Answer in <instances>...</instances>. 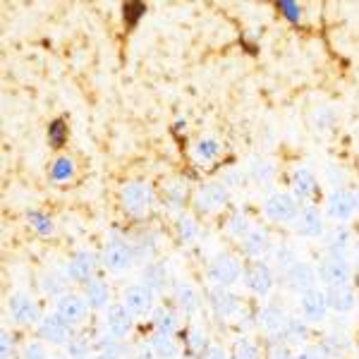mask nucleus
<instances>
[{
  "mask_svg": "<svg viewBox=\"0 0 359 359\" xmlns=\"http://www.w3.org/2000/svg\"><path fill=\"white\" fill-rule=\"evenodd\" d=\"M266 216L276 223H290L294 218L299 216V204L292 194L287 192H276L266 199V206H264Z\"/></svg>",
  "mask_w": 359,
  "mask_h": 359,
  "instance_id": "f257e3e1",
  "label": "nucleus"
},
{
  "mask_svg": "<svg viewBox=\"0 0 359 359\" xmlns=\"http://www.w3.org/2000/svg\"><path fill=\"white\" fill-rule=\"evenodd\" d=\"M240 276H242V266L235 257H230V254L216 257L211 262V269H208V278H211V283L218 287L233 285V283L240 280Z\"/></svg>",
  "mask_w": 359,
  "mask_h": 359,
  "instance_id": "f03ea898",
  "label": "nucleus"
},
{
  "mask_svg": "<svg viewBox=\"0 0 359 359\" xmlns=\"http://www.w3.org/2000/svg\"><path fill=\"white\" fill-rule=\"evenodd\" d=\"M120 196H123V206L130 213H142L154 204V189L144 182H127Z\"/></svg>",
  "mask_w": 359,
  "mask_h": 359,
  "instance_id": "7ed1b4c3",
  "label": "nucleus"
},
{
  "mask_svg": "<svg viewBox=\"0 0 359 359\" xmlns=\"http://www.w3.org/2000/svg\"><path fill=\"white\" fill-rule=\"evenodd\" d=\"M130 309H127L125 304H113L108 306V314H106V328L108 333L113 335V338H127V335L132 333V328H135V318H132Z\"/></svg>",
  "mask_w": 359,
  "mask_h": 359,
  "instance_id": "20e7f679",
  "label": "nucleus"
},
{
  "mask_svg": "<svg viewBox=\"0 0 359 359\" xmlns=\"http://www.w3.org/2000/svg\"><path fill=\"white\" fill-rule=\"evenodd\" d=\"M318 276H321V280L326 283L328 287L347 285V283H350V276H352V269H350V264L345 262V257H331L321 264Z\"/></svg>",
  "mask_w": 359,
  "mask_h": 359,
  "instance_id": "39448f33",
  "label": "nucleus"
},
{
  "mask_svg": "<svg viewBox=\"0 0 359 359\" xmlns=\"http://www.w3.org/2000/svg\"><path fill=\"white\" fill-rule=\"evenodd\" d=\"M357 211V196L347 189H335V192L328 196V216L335 218V221H350Z\"/></svg>",
  "mask_w": 359,
  "mask_h": 359,
  "instance_id": "423d86ee",
  "label": "nucleus"
},
{
  "mask_svg": "<svg viewBox=\"0 0 359 359\" xmlns=\"http://www.w3.org/2000/svg\"><path fill=\"white\" fill-rule=\"evenodd\" d=\"M299 306H302V314H304L306 321L321 323L323 318H326V311H328L326 292L311 287V290L302 292V297H299Z\"/></svg>",
  "mask_w": 359,
  "mask_h": 359,
  "instance_id": "0eeeda50",
  "label": "nucleus"
},
{
  "mask_svg": "<svg viewBox=\"0 0 359 359\" xmlns=\"http://www.w3.org/2000/svg\"><path fill=\"white\" fill-rule=\"evenodd\" d=\"M132 249L120 240H113L106 245V252H103V264H106L108 271L113 273H123L132 266Z\"/></svg>",
  "mask_w": 359,
  "mask_h": 359,
  "instance_id": "6e6552de",
  "label": "nucleus"
},
{
  "mask_svg": "<svg viewBox=\"0 0 359 359\" xmlns=\"http://www.w3.org/2000/svg\"><path fill=\"white\" fill-rule=\"evenodd\" d=\"M316 278L318 273L314 269H311L309 264H304V262H297V264H292L290 269L285 271V280H287V287L294 292H306V290H311V287L316 285Z\"/></svg>",
  "mask_w": 359,
  "mask_h": 359,
  "instance_id": "1a4fd4ad",
  "label": "nucleus"
},
{
  "mask_svg": "<svg viewBox=\"0 0 359 359\" xmlns=\"http://www.w3.org/2000/svg\"><path fill=\"white\" fill-rule=\"evenodd\" d=\"M39 331H41L43 340H48V343L53 345H65L72 340V326H69L67 321H62L60 316H46L41 318V323H39Z\"/></svg>",
  "mask_w": 359,
  "mask_h": 359,
  "instance_id": "9d476101",
  "label": "nucleus"
},
{
  "mask_svg": "<svg viewBox=\"0 0 359 359\" xmlns=\"http://www.w3.org/2000/svg\"><path fill=\"white\" fill-rule=\"evenodd\" d=\"M245 280H247L249 290L254 294H259V297H266V294L273 290V273H271V269L264 262H257V264L249 266Z\"/></svg>",
  "mask_w": 359,
  "mask_h": 359,
  "instance_id": "9b49d317",
  "label": "nucleus"
},
{
  "mask_svg": "<svg viewBox=\"0 0 359 359\" xmlns=\"http://www.w3.org/2000/svg\"><path fill=\"white\" fill-rule=\"evenodd\" d=\"M86 306H89L86 299L77 297V294H60L55 302V314L62 321H67L69 326H74V323H79L86 316Z\"/></svg>",
  "mask_w": 359,
  "mask_h": 359,
  "instance_id": "f8f14e48",
  "label": "nucleus"
},
{
  "mask_svg": "<svg viewBox=\"0 0 359 359\" xmlns=\"http://www.w3.org/2000/svg\"><path fill=\"white\" fill-rule=\"evenodd\" d=\"M8 306H10V314H13V318L17 323H25V326H29V323L39 321V306L27 292H15L13 297H10Z\"/></svg>",
  "mask_w": 359,
  "mask_h": 359,
  "instance_id": "ddd939ff",
  "label": "nucleus"
},
{
  "mask_svg": "<svg viewBox=\"0 0 359 359\" xmlns=\"http://www.w3.org/2000/svg\"><path fill=\"white\" fill-rule=\"evenodd\" d=\"M125 306L135 316H144L154 309V290L147 285H132L125 290Z\"/></svg>",
  "mask_w": 359,
  "mask_h": 359,
  "instance_id": "4468645a",
  "label": "nucleus"
},
{
  "mask_svg": "<svg viewBox=\"0 0 359 359\" xmlns=\"http://www.w3.org/2000/svg\"><path fill=\"white\" fill-rule=\"evenodd\" d=\"M196 206L201 208V211H216V208L225 206V201H228V189L223 187V184H204V187L196 192Z\"/></svg>",
  "mask_w": 359,
  "mask_h": 359,
  "instance_id": "2eb2a0df",
  "label": "nucleus"
},
{
  "mask_svg": "<svg viewBox=\"0 0 359 359\" xmlns=\"http://www.w3.org/2000/svg\"><path fill=\"white\" fill-rule=\"evenodd\" d=\"M323 216L318 213L316 206H304L302 213L297 216V235L302 237H321L323 235Z\"/></svg>",
  "mask_w": 359,
  "mask_h": 359,
  "instance_id": "dca6fc26",
  "label": "nucleus"
},
{
  "mask_svg": "<svg viewBox=\"0 0 359 359\" xmlns=\"http://www.w3.org/2000/svg\"><path fill=\"white\" fill-rule=\"evenodd\" d=\"M208 299H211V309L216 311L221 318H228L233 316L237 309H240V297L233 294L228 290V287H213L211 294H208Z\"/></svg>",
  "mask_w": 359,
  "mask_h": 359,
  "instance_id": "f3484780",
  "label": "nucleus"
},
{
  "mask_svg": "<svg viewBox=\"0 0 359 359\" xmlns=\"http://www.w3.org/2000/svg\"><path fill=\"white\" fill-rule=\"evenodd\" d=\"M94 266H96V259L91 252H77L67 264V273L72 280H79V283H89L91 280V273H94Z\"/></svg>",
  "mask_w": 359,
  "mask_h": 359,
  "instance_id": "a211bd4d",
  "label": "nucleus"
},
{
  "mask_svg": "<svg viewBox=\"0 0 359 359\" xmlns=\"http://www.w3.org/2000/svg\"><path fill=\"white\" fill-rule=\"evenodd\" d=\"M326 302H328V309L338 311V314H345V311L355 309L357 297H355V292L350 290V285H335V287H328Z\"/></svg>",
  "mask_w": 359,
  "mask_h": 359,
  "instance_id": "6ab92c4d",
  "label": "nucleus"
},
{
  "mask_svg": "<svg viewBox=\"0 0 359 359\" xmlns=\"http://www.w3.org/2000/svg\"><path fill=\"white\" fill-rule=\"evenodd\" d=\"M269 233L262 228H252L249 233L242 237V252L247 257H262V254L269 249Z\"/></svg>",
  "mask_w": 359,
  "mask_h": 359,
  "instance_id": "aec40b11",
  "label": "nucleus"
},
{
  "mask_svg": "<svg viewBox=\"0 0 359 359\" xmlns=\"http://www.w3.org/2000/svg\"><path fill=\"white\" fill-rule=\"evenodd\" d=\"M285 321L287 318H285V314H283V309L276 304L264 306V311L259 314V323H262V328L266 333H273V335L280 333V328L285 326Z\"/></svg>",
  "mask_w": 359,
  "mask_h": 359,
  "instance_id": "412c9836",
  "label": "nucleus"
},
{
  "mask_svg": "<svg viewBox=\"0 0 359 359\" xmlns=\"http://www.w3.org/2000/svg\"><path fill=\"white\" fill-rule=\"evenodd\" d=\"M280 340H285V343H292V345H302L306 338H309V328H306V323L302 318H287L285 326L280 328Z\"/></svg>",
  "mask_w": 359,
  "mask_h": 359,
  "instance_id": "4be33fe9",
  "label": "nucleus"
},
{
  "mask_svg": "<svg viewBox=\"0 0 359 359\" xmlns=\"http://www.w3.org/2000/svg\"><path fill=\"white\" fill-rule=\"evenodd\" d=\"M84 299L91 309H101V306L108 304L111 299V292H108V285L103 280H91L86 283V290H84Z\"/></svg>",
  "mask_w": 359,
  "mask_h": 359,
  "instance_id": "5701e85b",
  "label": "nucleus"
},
{
  "mask_svg": "<svg viewBox=\"0 0 359 359\" xmlns=\"http://www.w3.org/2000/svg\"><path fill=\"white\" fill-rule=\"evenodd\" d=\"M292 189H294V194L302 196V199H309V196L316 192V180H314V175H311L309 168H299V170H294Z\"/></svg>",
  "mask_w": 359,
  "mask_h": 359,
  "instance_id": "b1692460",
  "label": "nucleus"
},
{
  "mask_svg": "<svg viewBox=\"0 0 359 359\" xmlns=\"http://www.w3.org/2000/svg\"><path fill=\"white\" fill-rule=\"evenodd\" d=\"M347 347H350V340H347L345 333H331L326 340H323V345L318 347V350H321V355H326V357H340L347 352Z\"/></svg>",
  "mask_w": 359,
  "mask_h": 359,
  "instance_id": "393cba45",
  "label": "nucleus"
},
{
  "mask_svg": "<svg viewBox=\"0 0 359 359\" xmlns=\"http://www.w3.org/2000/svg\"><path fill=\"white\" fill-rule=\"evenodd\" d=\"M194 156L201 161V163H211V161H216L218 156H221V144H218L213 137L199 139L194 147Z\"/></svg>",
  "mask_w": 359,
  "mask_h": 359,
  "instance_id": "a878e982",
  "label": "nucleus"
},
{
  "mask_svg": "<svg viewBox=\"0 0 359 359\" xmlns=\"http://www.w3.org/2000/svg\"><path fill=\"white\" fill-rule=\"evenodd\" d=\"M347 247H350V230L345 225H338L328 235V252H331V257H343Z\"/></svg>",
  "mask_w": 359,
  "mask_h": 359,
  "instance_id": "bb28decb",
  "label": "nucleus"
},
{
  "mask_svg": "<svg viewBox=\"0 0 359 359\" xmlns=\"http://www.w3.org/2000/svg\"><path fill=\"white\" fill-rule=\"evenodd\" d=\"M151 350L161 359H175L177 357V345H175V340H172L168 333L154 335V338H151Z\"/></svg>",
  "mask_w": 359,
  "mask_h": 359,
  "instance_id": "cd10ccee",
  "label": "nucleus"
},
{
  "mask_svg": "<svg viewBox=\"0 0 359 359\" xmlns=\"http://www.w3.org/2000/svg\"><path fill=\"white\" fill-rule=\"evenodd\" d=\"M177 302L187 314H194V311L199 309V297H196L194 287L187 285V283H180L177 285Z\"/></svg>",
  "mask_w": 359,
  "mask_h": 359,
  "instance_id": "c85d7f7f",
  "label": "nucleus"
},
{
  "mask_svg": "<svg viewBox=\"0 0 359 359\" xmlns=\"http://www.w3.org/2000/svg\"><path fill=\"white\" fill-rule=\"evenodd\" d=\"M154 323H156V328H158L161 333L170 335L177 328V316L172 314V311L168 309V306H161V309L154 311Z\"/></svg>",
  "mask_w": 359,
  "mask_h": 359,
  "instance_id": "c756f323",
  "label": "nucleus"
},
{
  "mask_svg": "<svg viewBox=\"0 0 359 359\" xmlns=\"http://www.w3.org/2000/svg\"><path fill=\"white\" fill-rule=\"evenodd\" d=\"M233 359H259V347L247 338L233 343Z\"/></svg>",
  "mask_w": 359,
  "mask_h": 359,
  "instance_id": "7c9ffc66",
  "label": "nucleus"
},
{
  "mask_svg": "<svg viewBox=\"0 0 359 359\" xmlns=\"http://www.w3.org/2000/svg\"><path fill=\"white\" fill-rule=\"evenodd\" d=\"M74 175V163L69 158H57L53 163V170H50V177L55 180V182H65V180H69Z\"/></svg>",
  "mask_w": 359,
  "mask_h": 359,
  "instance_id": "2f4dec72",
  "label": "nucleus"
},
{
  "mask_svg": "<svg viewBox=\"0 0 359 359\" xmlns=\"http://www.w3.org/2000/svg\"><path fill=\"white\" fill-rule=\"evenodd\" d=\"M29 223H32V228L36 230L39 235H50L53 233V221H50L46 213H41V211H32L29 213Z\"/></svg>",
  "mask_w": 359,
  "mask_h": 359,
  "instance_id": "473e14b6",
  "label": "nucleus"
},
{
  "mask_svg": "<svg viewBox=\"0 0 359 359\" xmlns=\"http://www.w3.org/2000/svg\"><path fill=\"white\" fill-rule=\"evenodd\" d=\"M67 355H69V359H86L89 357V340L86 338H72L67 343Z\"/></svg>",
  "mask_w": 359,
  "mask_h": 359,
  "instance_id": "72a5a7b5",
  "label": "nucleus"
},
{
  "mask_svg": "<svg viewBox=\"0 0 359 359\" xmlns=\"http://www.w3.org/2000/svg\"><path fill=\"white\" fill-rule=\"evenodd\" d=\"M67 139V130H65V123L62 120H53L48 127V142L53 144V147H62Z\"/></svg>",
  "mask_w": 359,
  "mask_h": 359,
  "instance_id": "f704fd0d",
  "label": "nucleus"
},
{
  "mask_svg": "<svg viewBox=\"0 0 359 359\" xmlns=\"http://www.w3.org/2000/svg\"><path fill=\"white\" fill-rule=\"evenodd\" d=\"M189 350H192L194 355H204V352L208 350V347H206V335L201 331H196V328L189 333Z\"/></svg>",
  "mask_w": 359,
  "mask_h": 359,
  "instance_id": "c9c22d12",
  "label": "nucleus"
},
{
  "mask_svg": "<svg viewBox=\"0 0 359 359\" xmlns=\"http://www.w3.org/2000/svg\"><path fill=\"white\" fill-rule=\"evenodd\" d=\"M249 230H252V228H249V221H247L245 216H242V213H237V216L230 218V233H233V235L245 237Z\"/></svg>",
  "mask_w": 359,
  "mask_h": 359,
  "instance_id": "e433bc0d",
  "label": "nucleus"
},
{
  "mask_svg": "<svg viewBox=\"0 0 359 359\" xmlns=\"http://www.w3.org/2000/svg\"><path fill=\"white\" fill-rule=\"evenodd\" d=\"M177 230H180V237H182V240H194V235H196V225H194V221L189 216L180 218Z\"/></svg>",
  "mask_w": 359,
  "mask_h": 359,
  "instance_id": "4c0bfd02",
  "label": "nucleus"
},
{
  "mask_svg": "<svg viewBox=\"0 0 359 359\" xmlns=\"http://www.w3.org/2000/svg\"><path fill=\"white\" fill-rule=\"evenodd\" d=\"M22 359H48V352L41 343H29L22 352Z\"/></svg>",
  "mask_w": 359,
  "mask_h": 359,
  "instance_id": "58836bf2",
  "label": "nucleus"
},
{
  "mask_svg": "<svg viewBox=\"0 0 359 359\" xmlns=\"http://www.w3.org/2000/svg\"><path fill=\"white\" fill-rule=\"evenodd\" d=\"M144 3H127L125 5V20L127 25H135V22H139V17L144 15Z\"/></svg>",
  "mask_w": 359,
  "mask_h": 359,
  "instance_id": "ea45409f",
  "label": "nucleus"
},
{
  "mask_svg": "<svg viewBox=\"0 0 359 359\" xmlns=\"http://www.w3.org/2000/svg\"><path fill=\"white\" fill-rule=\"evenodd\" d=\"M278 264H280V269H290L292 264H297V259H294V254H292V249H287V247H280L278 249Z\"/></svg>",
  "mask_w": 359,
  "mask_h": 359,
  "instance_id": "a19ab883",
  "label": "nucleus"
},
{
  "mask_svg": "<svg viewBox=\"0 0 359 359\" xmlns=\"http://www.w3.org/2000/svg\"><path fill=\"white\" fill-rule=\"evenodd\" d=\"M278 8L285 13V17L290 22H297L299 20V5L297 3H287V0H283V3H278Z\"/></svg>",
  "mask_w": 359,
  "mask_h": 359,
  "instance_id": "79ce46f5",
  "label": "nucleus"
},
{
  "mask_svg": "<svg viewBox=\"0 0 359 359\" xmlns=\"http://www.w3.org/2000/svg\"><path fill=\"white\" fill-rule=\"evenodd\" d=\"M43 290L46 292H53V294H57V292H60L62 290V285H60V280H57V278L53 276V278H50V276H43Z\"/></svg>",
  "mask_w": 359,
  "mask_h": 359,
  "instance_id": "37998d69",
  "label": "nucleus"
},
{
  "mask_svg": "<svg viewBox=\"0 0 359 359\" xmlns=\"http://www.w3.org/2000/svg\"><path fill=\"white\" fill-rule=\"evenodd\" d=\"M0 345H3V352H0V357L10 359V355H13V338H10L8 331H3V340H0Z\"/></svg>",
  "mask_w": 359,
  "mask_h": 359,
  "instance_id": "c03bdc74",
  "label": "nucleus"
},
{
  "mask_svg": "<svg viewBox=\"0 0 359 359\" xmlns=\"http://www.w3.org/2000/svg\"><path fill=\"white\" fill-rule=\"evenodd\" d=\"M271 359H294V357H292V352L287 350V347L276 345L273 350H271Z\"/></svg>",
  "mask_w": 359,
  "mask_h": 359,
  "instance_id": "a18cd8bd",
  "label": "nucleus"
},
{
  "mask_svg": "<svg viewBox=\"0 0 359 359\" xmlns=\"http://www.w3.org/2000/svg\"><path fill=\"white\" fill-rule=\"evenodd\" d=\"M321 357L323 355H321V350H318V347H304V350L299 352L294 359H321Z\"/></svg>",
  "mask_w": 359,
  "mask_h": 359,
  "instance_id": "49530a36",
  "label": "nucleus"
},
{
  "mask_svg": "<svg viewBox=\"0 0 359 359\" xmlns=\"http://www.w3.org/2000/svg\"><path fill=\"white\" fill-rule=\"evenodd\" d=\"M201 359H228V357H225V352L221 350V347L213 345V347H208L204 355H201Z\"/></svg>",
  "mask_w": 359,
  "mask_h": 359,
  "instance_id": "de8ad7c7",
  "label": "nucleus"
},
{
  "mask_svg": "<svg viewBox=\"0 0 359 359\" xmlns=\"http://www.w3.org/2000/svg\"><path fill=\"white\" fill-rule=\"evenodd\" d=\"M91 359H111V357H106V355H98V357H91Z\"/></svg>",
  "mask_w": 359,
  "mask_h": 359,
  "instance_id": "09e8293b",
  "label": "nucleus"
},
{
  "mask_svg": "<svg viewBox=\"0 0 359 359\" xmlns=\"http://www.w3.org/2000/svg\"><path fill=\"white\" fill-rule=\"evenodd\" d=\"M357 208H359V194H357Z\"/></svg>",
  "mask_w": 359,
  "mask_h": 359,
  "instance_id": "8fccbe9b",
  "label": "nucleus"
}]
</instances>
